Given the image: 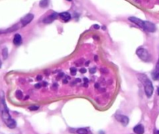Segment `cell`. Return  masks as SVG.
<instances>
[{"mask_svg": "<svg viewBox=\"0 0 159 134\" xmlns=\"http://www.w3.org/2000/svg\"><path fill=\"white\" fill-rule=\"evenodd\" d=\"M0 115L1 118L5 122L6 125L10 129H14L17 126L15 120L12 119V117L10 115L8 108L6 106L5 101V96L4 93L2 90H0Z\"/></svg>", "mask_w": 159, "mask_h": 134, "instance_id": "obj_1", "label": "cell"}, {"mask_svg": "<svg viewBox=\"0 0 159 134\" xmlns=\"http://www.w3.org/2000/svg\"><path fill=\"white\" fill-rule=\"evenodd\" d=\"M102 29H103V30H105V29H106V27H105V26H103V27H102Z\"/></svg>", "mask_w": 159, "mask_h": 134, "instance_id": "obj_25", "label": "cell"}, {"mask_svg": "<svg viewBox=\"0 0 159 134\" xmlns=\"http://www.w3.org/2000/svg\"><path fill=\"white\" fill-rule=\"evenodd\" d=\"M137 77L140 82L143 84L144 87V91H145V94L147 95V97H151L152 94H153V90H154V88H153V85H152L151 80H150L147 77L145 74H143V73H139L137 74Z\"/></svg>", "mask_w": 159, "mask_h": 134, "instance_id": "obj_2", "label": "cell"}, {"mask_svg": "<svg viewBox=\"0 0 159 134\" xmlns=\"http://www.w3.org/2000/svg\"><path fill=\"white\" fill-rule=\"evenodd\" d=\"M158 95H159V88H158Z\"/></svg>", "mask_w": 159, "mask_h": 134, "instance_id": "obj_29", "label": "cell"}, {"mask_svg": "<svg viewBox=\"0 0 159 134\" xmlns=\"http://www.w3.org/2000/svg\"><path fill=\"white\" fill-rule=\"evenodd\" d=\"M59 17L63 21H65V22H67V21H69V20L71 19V15H70V13L67 12H61L59 14Z\"/></svg>", "mask_w": 159, "mask_h": 134, "instance_id": "obj_9", "label": "cell"}, {"mask_svg": "<svg viewBox=\"0 0 159 134\" xmlns=\"http://www.w3.org/2000/svg\"><path fill=\"white\" fill-rule=\"evenodd\" d=\"M16 96L17 97L18 99H21L22 98V92L20 91V90H17V91L16 92Z\"/></svg>", "mask_w": 159, "mask_h": 134, "instance_id": "obj_16", "label": "cell"}, {"mask_svg": "<svg viewBox=\"0 0 159 134\" xmlns=\"http://www.w3.org/2000/svg\"><path fill=\"white\" fill-rule=\"evenodd\" d=\"M152 76H153V78L154 79H158L159 77V59L157 62L156 67H155V69H154V72L152 73Z\"/></svg>", "mask_w": 159, "mask_h": 134, "instance_id": "obj_12", "label": "cell"}, {"mask_svg": "<svg viewBox=\"0 0 159 134\" xmlns=\"http://www.w3.org/2000/svg\"><path fill=\"white\" fill-rule=\"evenodd\" d=\"M13 44L17 46L20 45L22 44V37L19 34H16L14 37H13Z\"/></svg>", "mask_w": 159, "mask_h": 134, "instance_id": "obj_10", "label": "cell"}, {"mask_svg": "<svg viewBox=\"0 0 159 134\" xmlns=\"http://www.w3.org/2000/svg\"><path fill=\"white\" fill-rule=\"evenodd\" d=\"M70 73H71V74L73 76H75V75L77 74V69L75 67H71L70 68Z\"/></svg>", "mask_w": 159, "mask_h": 134, "instance_id": "obj_17", "label": "cell"}, {"mask_svg": "<svg viewBox=\"0 0 159 134\" xmlns=\"http://www.w3.org/2000/svg\"><path fill=\"white\" fill-rule=\"evenodd\" d=\"M40 7L46 8L48 6V0H41L39 3Z\"/></svg>", "mask_w": 159, "mask_h": 134, "instance_id": "obj_13", "label": "cell"}, {"mask_svg": "<svg viewBox=\"0 0 159 134\" xmlns=\"http://www.w3.org/2000/svg\"><path fill=\"white\" fill-rule=\"evenodd\" d=\"M157 133V134H159V131H155Z\"/></svg>", "mask_w": 159, "mask_h": 134, "instance_id": "obj_28", "label": "cell"}, {"mask_svg": "<svg viewBox=\"0 0 159 134\" xmlns=\"http://www.w3.org/2000/svg\"><path fill=\"white\" fill-rule=\"evenodd\" d=\"M2 66V62H1V60H0V68Z\"/></svg>", "mask_w": 159, "mask_h": 134, "instance_id": "obj_27", "label": "cell"}, {"mask_svg": "<svg viewBox=\"0 0 159 134\" xmlns=\"http://www.w3.org/2000/svg\"><path fill=\"white\" fill-rule=\"evenodd\" d=\"M33 19H34V15L31 14V13H28V14H27V15L25 16V17H24L20 20V23H21L22 26L24 27L26 25H28V23H30L32 21Z\"/></svg>", "mask_w": 159, "mask_h": 134, "instance_id": "obj_5", "label": "cell"}, {"mask_svg": "<svg viewBox=\"0 0 159 134\" xmlns=\"http://www.w3.org/2000/svg\"><path fill=\"white\" fill-rule=\"evenodd\" d=\"M129 20L131 21L132 23H133L135 24H137V26H139L140 28H143V26H144V20H141L139 18L134 17H129Z\"/></svg>", "mask_w": 159, "mask_h": 134, "instance_id": "obj_8", "label": "cell"}, {"mask_svg": "<svg viewBox=\"0 0 159 134\" xmlns=\"http://www.w3.org/2000/svg\"><path fill=\"white\" fill-rule=\"evenodd\" d=\"M41 86H42V84H37L35 85V87H36V88H40Z\"/></svg>", "mask_w": 159, "mask_h": 134, "instance_id": "obj_20", "label": "cell"}, {"mask_svg": "<svg viewBox=\"0 0 159 134\" xmlns=\"http://www.w3.org/2000/svg\"><path fill=\"white\" fill-rule=\"evenodd\" d=\"M137 55H138V57L141 60L144 61V62H150L151 61V55H150L149 52H147V50L143 48H139L137 50Z\"/></svg>", "mask_w": 159, "mask_h": 134, "instance_id": "obj_3", "label": "cell"}, {"mask_svg": "<svg viewBox=\"0 0 159 134\" xmlns=\"http://www.w3.org/2000/svg\"><path fill=\"white\" fill-rule=\"evenodd\" d=\"M58 17V13L56 12H53L52 13L51 15L48 16L47 17H45L43 20V22L45 23H50L53 22L54 20H56Z\"/></svg>", "mask_w": 159, "mask_h": 134, "instance_id": "obj_7", "label": "cell"}, {"mask_svg": "<svg viewBox=\"0 0 159 134\" xmlns=\"http://www.w3.org/2000/svg\"><path fill=\"white\" fill-rule=\"evenodd\" d=\"M89 61H87V62H86V66H88V64H89Z\"/></svg>", "mask_w": 159, "mask_h": 134, "instance_id": "obj_26", "label": "cell"}, {"mask_svg": "<svg viewBox=\"0 0 159 134\" xmlns=\"http://www.w3.org/2000/svg\"><path fill=\"white\" fill-rule=\"evenodd\" d=\"M28 108H29L30 111H36V110H37L38 108H39V107L36 106V105H32V106L29 107Z\"/></svg>", "mask_w": 159, "mask_h": 134, "instance_id": "obj_18", "label": "cell"}, {"mask_svg": "<svg viewBox=\"0 0 159 134\" xmlns=\"http://www.w3.org/2000/svg\"><path fill=\"white\" fill-rule=\"evenodd\" d=\"M80 71L81 73H85L87 72V70L84 69V68H82V69H80Z\"/></svg>", "mask_w": 159, "mask_h": 134, "instance_id": "obj_19", "label": "cell"}, {"mask_svg": "<svg viewBox=\"0 0 159 134\" xmlns=\"http://www.w3.org/2000/svg\"><path fill=\"white\" fill-rule=\"evenodd\" d=\"M68 1H71V0H68Z\"/></svg>", "mask_w": 159, "mask_h": 134, "instance_id": "obj_30", "label": "cell"}, {"mask_svg": "<svg viewBox=\"0 0 159 134\" xmlns=\"http://www.w3.org/2000/svg\"><path fill=\"white\" fill-rule=\"evenodd\" d=\"M115 119L123 126H127L129 123V118L123 115H115Z\"/></svg>", "mask_w": 159, "mask_h": 134, "instance_id": "obj_6", "label": "cell"}, {"mask_svg": "<svg viewBox=\"0 0 159 134\" xmlns=\"http://www.w3.org/2000/svg\"><path fill=\"white\" fill-rule=\"evenodd\" d=\"M77 133L78 134H87L88 133V131H87V129H85V128H80V129H77Z\"/></svg>", "mask_w": 159, "mask_h": 134, "instance_id": "obj_14", "label": "cell"}, {"mask_svg": "<svg viewBox=\"0 0 159 134\" xmlns=\"http://www.w3.org/2000/svg\"><path fill=\"white\" fill-rule=\"evenodd\" d=\"M143 28L148 32H154L156 30V27L154 23L149 22V21H144V26Z\"/></svg>", "mask_w": 159, "mask_h": 134, "instance_id": "obj_4", "label": "cell"}, {"mask_svg": "<svg viewBox=\"0 0 159 134\" xmlns=\"http://www.w3.org/2000/svg\"><path fill=\"white\" fill-rule=\"evenodd\" d=\"M36 79H37V80H41V79H42V77H41V76L38 75L37 77V78H36Z\"/></svg>", "mask_w": 159, "mask_h": 134, "instance_id": "obj_22", "label": "cell"}, {"mask_svg": "<svg viewBox=\"0 0 159 134\" xmlns=\"http://www.w3.org/2000/svg\"><path fill=\"white\" fill-rule=\"evenodd\" d=\"M93 27H94V28H95V29H99L100 28V27L99 26H98V25H94V26H93Z\"/></svg>", "mask_w": 159, "mask_h": 134, "instance_id": "obj_23", "label": "cell"}, {"mask_svg": "<svg viewBox=\"0 0 159 134\" xmlns=\"http://www.w3.org/2000/svg\"><path fill=\"white\" fill-rule=\"evenodd\" d=\"M95 87H96V88L99 87V84H95Z\"/></svg>", "mask_w": 159, "mask_h": 134, "instance_id": "obj_24", "label": "cell"}, {"mask_svg": "<svg viewBox=\"0 0 159 134\" xmlns=\"http://www.w3.org/2000/svg\"><path fill=\"white\" fill-rule=\"evenodd\" d=\"M133 132L136 134H144V128L142 125H137L133 128Z\"/></svg>", "mask_w": 159, "mask_h": 134, "instance_id": "obj_11", "label": "cell"}, {"mask_svg": "<svg viewBox=\"0 0 159 134\" xmlns=\"http://www.w3.org/2000/svg\"><path fill=\"white\" fill-rule=\"evenodd\" d=\"M95 70H96V68H93V69H91V73H95Z\"/></svg>", "mask_w": 159, "mask_h": 134, "instance_id": "obj_21", "label": "cell"}, {"mask_svg": "<svg viewBox=\"0 0 159 134\" xmlns=\"http://www.w3.org/2000/svg\"><path fill=\"white\" fill-rule=\"evenodd\" d=\"M3 59H6L8 57V50L6 48H3Z\"/></svg>", "mask_w": 159, "mask_h": 134, "instance_id": "obj_15", "label": "cell"}]
</instances>
